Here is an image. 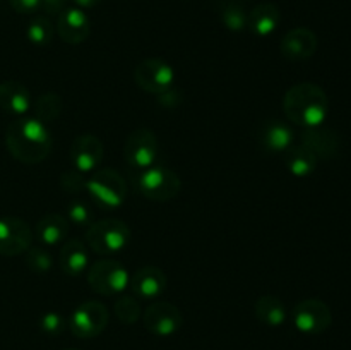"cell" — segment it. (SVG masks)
<instances>
[{
	"label": "cell",
	"mask_w": 351,
	"mask_h": 350,
	"mask_svg": "<svg viewBox=\"0 0 351 350\" xmlns=\"http://www.w3.org/2000/svg\"><path fill=\"white\" fill-rule=\"evenodd\" d=\"M5 146L21 163H41L53 146L50 127L36 117H16L5 130Z\"/></svg>",
	"instance_id": "cell-1"
},
{
	"label": "cell",
	"mask_w": 351,
	"mask_h": 350,
	"mask_svg": "<svg viewBox=\"0 0 351 350\" xmlns=\"http://www.w3.org/2000/svg\"><path fill=\"white\" fill-rule=\"evenodd\" d=\"M283 110L288 120L297 126H322L329 112V98L321 86L314 82H300L285 93Z\"/></svg>",
	"instance_id": "cell-2"
},
{
	"label": "cell",
	"mask_w": 351,
	"mask_h": 350,
	"mask_svg": "<svg viewBox=\"0 0 351 350\" xmlns=\"http://www.w3.org/2000/svg\"><path fill=\"white\" fill-rule=\"evenodd\" d=\"M130 182L134 189L149 201L167 202L177 198L182 191V180L173 170L163 165L147 168H129Z\"/></svg>",
	"instance_id": "cell-3"
},
{
	"label": "cell",
	"mask_w": 351,
	"mask_h": 350,
	"mask_svg": "<svg viewBox=\"0 0 351 350\" xmlns=\"http://www.w3.org/2000/svg\"><path fill=\"white\" fill-rule=\"evenodd\" d=\"M129 225L119 218H105L91 223L86 230V244L98 256L113 257L122 253L130 242Z\"/></svg>",
	"instance_id": "cell-4"
},
{
	"label": "cell",
	"mask_w": 351,
	"mask_h": 350,
	"mask_svg": "<svg viewBox=\"0 0 351 350\" xmlns=\"http://www.w3.org/2000/svg\"><path fill=\"white\" fill-rule=\"evenodd\" d=\"M127 182L113 168L95 170L86 180V192L96 206L103 209H117L127 198Z\"/></svg>",
	"instance_id": "cell-5"
},
{
	"label": "cell",
	"mask_w": 351,
	"mask_h": 350,
	"mask_svg": "<svg viewBox=\"0 0 351 350\" xmlns=\"http://www.w3.org/2000/svg\"><path fill=\"white\" fill-rule=\"evenodd\" d=\"M130 275L120 261L101 257L88 268V283L99 295H119L129 287Z\"/></svg>",
	"instance_id": "cell-6"
},
{
	"label": "cell",
	"mask_w": 351,
	"mask_h": 350,
	"mask_svg": "<svg viewBox=\"0 0 351 350\" xmlns=\"http://www.w3.org/2000/svg\"><path fill=\"white\" fill-rule=\"evenodd\" d=\"M69 329L79 338H93L103 333L108 325V309L99 301H86L69 316Z\"/></svg>",
	"instance_id": "cell-7"
},
{
	"label": "cell",
	"mask_w": 351,
	"mask_h": 350,
	"mask_svg": "<svg viewBox=\"0 0 351 350\" xmlns=\"http://www.w3.org/2000/svg\"><path fill=\"white\" fill-rule=\"evenodd\" d=\"M123 158L129 168H147L156 165L160 158V143L151 129H136L123 144Z\"/></svg>",
	"instance_id": "cell-8"
},
{
	"label": "cell",
	"mask_w": 351,
	"mask_h": 350,
	"mask_svg": "<svg viewBox=\"0 0 351 350\" xmlns=\"http://www.w3.org/2000/svg\"><path fill=\"white\" fill-rule=\"evenodd\" d=\"M134 81L143 91L160 96L173 88L175 71L163 58H146L134 69Z\"/></svg>",
	"instance_id": "cell-9"
},
{
	"label": "cell",
	"mask_w": 351,
	"mask_h": 350,
	"mask_svg": "<svg viewBox=\"0 0 351 350\" xmlns=\"http://www.w3.org/2000/svg\"><path fill=\"white\" fill-rule=\"evenodd\" d=\"M293 325L305 335H319L331 326L332 314L329 305L321 299H305L293 307Z\"/></svg>",
	"instance_id": "cell-10"
},
{
	"label": "cell",
	"mask_w": 351,
	"mask_h": 350,
	"mask_svg": "<svg viewBox=\"0 0 351 350\" xmlns=\"http://www.w3.org/2000/svg\"><path fill=\"white\" fill-rule=\"evenodd\" d=\"M144 326L149 333L156 336H171L182 328L180 309L167 301H156L147 305L143 312Z\"/></svg>",
	"instance_id": "cell-11"
},
{
	"label": "cell",
	"mask_w": 351,
	"mask_h": 350,
	"mask_svg": "<svg viewBox=\"0 0 351 350\" xmlns=\"http://www.w3.org/2000/svg\"><path fill=\"white\" fill-rule=\"evenodd\" d=\"M33 230L17 216L0 218V256H19L31 247Z\"/></svg>",
	"instance_id": "cell-12"
},
{
	"label": "cell",
	"mask_w": 351,
	"mask_h": 350,
	"mask_svg": "<svg viewBox=\"0 0 351 350\" xmlns=\"http://www.w3.org/2000/svg\"><path fill=\"white\" fill-rule=\"evenodd\" d=\"M105 156L101 139L95 134H81L71 144V163L74 170L88 175L98 170Z\"/></svg>",
	"instance_id": "cell-13"
},
{
	"label": "cell",
	"mask_w": 351,
	"mask_h": 350,
	"mask_svg": "<svg viewBox=\"0 0 351 350\" xmlns=\"http://www.w3.org/2000/svg\"><path fill=\"white\" fill-rule=\"evenodd\" d=\"M317 36L308 27H293L283 36L280 50L285 58L291 62H302L311 58L317 51Z\"/></svg>",
	"instance_id": "cell-14"
},
{
	"label": "cell",
	"mask_w": 351,
	"mask_h": 350,
	"mask_svg": "<svg viewBox=\"0 0 351 350\" xmlns=\"http://www.w3.org/2000/svg\"><path fill=\"white\" fill-rule=\"evenodd\" d=\"M57 33L65 43L79 45L88 40L91 33V21L79 7H67L58 14Z\"/></svg>",
	"instance_id": "cell-15"
},
{
	"label": "cell",
	"mask_w": 351,
	"mask_h": 350,
	"mask_svg": "<svg viewBox=\"0 0 351 350\" xmlns=\"http://www.w3.org/2000/svg\"><path fill=\"white\" fill-rule=\"evenodd\" d=\"M167 275L161 268L156 266L139 268L129 280V287L132 294L137 299H147V301H154V299L161 297L163 292L167 290Z\"/></svg>",
	"instance_id": "cell-16"
},
{
	"label": "cell",
	"mask_w": 351,
	"mask_h": 350,
	"mask_svg": "<svg viewBox=\"0 0 351 350\" xmlns=\"http://www.w3.org/2000/svg\"><path fill=\"white\" fill-rule=\"evenodd\" d=\"M261 146L271 153H285L295 144V132L290 124L280 119H271L261 126L259 134Z\"/></svg>",
	"instance_id": "cell-17"
},
{
	"label": "cell",
	"mask_w": 351,
	"mask_h": 350,
	"mask_svg": "<svg viewBox=\"0 0 351 350\" xmlns=\"http://www.w3.org/2000/svg\"><path fill=\"white\" fill-rule=\"evenodd\" d=\"M302 144L317 156V160H331L339 153V136L331 129L317 126L304 129L300 136Z\"/></svg>",
	"instance_id": "cell-18"
},
{
	"label": "cell",
	"mask_w": 351,
	"mask_h": 350,
	"mask_svg": "<svg viewBox=\"0 0 351 350\" xmlns=\"http://www.w3.org/2000/svg\"><path fill=\"white\" fill-rule=\"evenodd\" d=\"M31 93L23 82H0V108L14 117H24L31 110Z\"/></svg>",
	"instance_id": "cell-19"
},
{
	"label": "cell",
	"mask_w": 351,
	"mask_h": 350,
	"mask_svg": "<svg viewBox=\"0 0 351 350\" xmlns=\"http://www.w3.org/2000/svg\"><path fill=\"white\" fill-rule=\"evenodd\" d=\"M89 247L79 239L65 240L60 249V268L71 277H79L89 268Z\"/></svg>",
	"instance_id": "cell-20"
},
{
	"label": "cell",
	"mask_w": 351,
	"mask_h": 350,
	"mask_svg": "<svg viewBox=\"0 0 351 350\" xmlns=\"http://www.w3.org/2000/svg\"><path fill=\"white\" fill-rule=\"evenodd\" d=\"M34 233H36L38 242L43 244V246L64 244L69 233V220L64 215H60V213L45 215L38 220Z\"/></svg>",
	"instance_id": "cell-21"
},
{
	"label": "cell",
	"mask_w": 351,
	"mask_h": 350,
	"mask_svg": "<svg viewBox=\"0 0 351 350\" xmlns=\"http://www.w3.org/2000/svg\"><path fill=\"white\" fill-rule=\"evenodd\" d=\"M281 23V12L274 3H261L254 7L249 12L247 27L252 31L256 36L266 38L278 30Z\"/></svg>",
	"instance_id": "cell-22"
},
{
	"label": "cell",
	"mask_w": 351,
	"mask_h": 350,
	"mask_svg": "<svg viewBox=\"0 0 351 350\" xmlns=\"http://www.w3.org/2000/svg\"><path fill=\"white\" fill-rule=\"evenodd\" d=\"M283 154L288 172L295 177H308L317 168V156L308 148H305L304 144H293Z\"/></svg>",
	"instance_id": "cell-23"
},
{
	"label": "cell",
	"mask_w": 351,
	"mask_h": 350,
	"mask_svg": "<svg viewBox=\"0 0 351 350\" xmlns=\"http://www.w3.org/2000/svg\"><path fill=\"white\" fill-rule=\"evenodd\" d=\"M256 316L267 326H281L287 321V305L274 295H263L256 302Z\"/></svg>",
	"instance_id": "cell-24"
},
{
	"label": "cell",
	"mask_w": 351,
	"mask_h": 350,
	"mask_svg": "<svg viewBox=\"0 0 351 350\" xmlns=\"http://www.w3.org/2000/svg\"><path fill=\"white\" fill-rule=\"evenodd\" d=\"M62 108H64V102H62L60 95H57L53 91H48L38 96L36 103L33 106V117H36L38 120L50 126V124H53L60 117Z\"/></svg>",
	"instance_id": "cell-25"
},
{
	"label": "cell",
	"mask_w": 351,
	"mask_h": 350,
	"mask_svg": "<svg viewBox=\"0 0 351 350\" xmlns=\"http://www.w3.org/2000/svg\"><path fill=\"white\" fill-rule=\"evenodd\" d=\"M53 24L48 17L38 16L31 19V23L26 27V36L27 40L38 47H45L53 40Z\"/></svg>",
	"instance_id": "cell-26"
},
{
	"label": "cell",
	"mask_w": 351,
	"mask_h": 350,
	"mask_svg": "<svg viewBox=\"0 0 351 350\" xmlns=\"http://www.w3.org/2000/svg\"><path fill=\"white\" fill-rule=\"evenodd\" d=\"M141 304L136 295H122L115 302V316L123 325H132L141 318Z\"/></svg>",
	"instance_id": "cell-27"
},
{
	"label": "cell",
	"mask_w": 351,
	"mask_h": 350,
	"mask_svg": "<svg viewBox=\"0 0 351 350\" xmlns=\"http://www.w3.org/2000/svg\"><path fill=\"white\" fill-rule=\"evenodd\" d=\"M223 24L228 27L230 31H242L247 27V19L249 14L245 12L239 2H228L221 10Z\"/></svg>",
	"instance_id": "cell-28"
},
{
	"label": "cell",
	"mask_w": 351,
	"mask_h": 350,
	"mask_svg": "<svg viewBox=\"0 0 351 350\" xmlns=\"http://www.w3.org/2000/svg\"><path fill=\"white\" fill-rule=\"evenodd\" d=\"M26 266L29 268L33 273H47L53 266V259H51L50 253L45 250L43 247H33L26 250Z\"/></svg>",
	"instance_id": "cell-29"
},
{
	"label": "cell",
	"mask_w": 351,
	"mask_h": 350,
	"mask_svg": "<svg viewBox=\"0 0 351 350\" xmlns=\"http://www.w3.org/2000/svg\"><path fill=\"white\" fill-rule=\"evenodd\" d=\"M65 218L69 222L75 223V225H91L93 223V209L91 206L86 201H81V199H74L67 205V216Z\"/></svg>",
	"instance_id": "cell-30"
},
{
	"label": "cell",
	"mask_w": 351,
	"mask_h": 350,
	"mask_svg": "<svg viewBox=\"0 0 351 350\" xmlns=\"http://www.w3.org/2000/svg\"><path fill=\"white\" fill-rule=\"evenodd\" d=\"M86 180H88V177H86L84 174H81V172L72 168L71 172L62 174L60 185L64 187V191L67 192H81L86 191Z\"/></svg>",
	"instance_id": "cell-31"
},
{
	"label": "cell",
	"mask_w": 351,
	"mask_h": 350,
	"mask_svg": "<svg viewBox=\"0 0 351 350\" xmlns=\"http://www.w3.org/2000/svg\"><path fill=\"white\" fill-rule=\"evenodd\" d=\"M65 325H67V323H65L64 316L58 314L57 311L47 312V314H43V318H41L40 321L41 329H43L47 335H58V333L64 331Z\"/></svg>",
	"instance_id": "cell-32"
},
{
	"label": "cell",
	"mask_w": 351,
	"mask_h": 350,
	"mask_svg": "<svg viewBox=\"0 0 351 350\" xmlns=\"http://www.w3.org/2000/svg\"><path fill=\"white\" fill-rule=\"evenodd\" d=\"M10 7L19 14H33L41 7L43 0H9Z\"/></svg>",
	"instance_id": "cell-33"
},
{
	"label": "cell",
	"mask_w": 351,
	"mask_h": 350,
	"mask_svg": "<svg viewBox=\"0 0 351 350\" xmlns=\"http://www.w3.org/2000/svg\"><path fill=\"white\" fill-rule=\"evenodd\" d=\"M65 3H67V0H43L41 7H43L45 12L50 14V16H58L62 10L67 9Z\"/></svg>",
	"instance_id": "cell-34"
},
{
	"label": "cell",
	"mask_w": 351,
	"mask_h": 350,
	"mask_svg": "<svg viewBox=\"0 0 351 350\" xmlns=\"http://www.w3.org/2000/svg\"><path fill=\"white\" fill-rule=\"evenodd\" d=\"M72 2L75 3V7H79V9H93V7L98 5L101 0H72Z\"/></svg>",
	"instance_id": "cell-35"
},
{
	"label": "cell",
	"mask_w": 351,
	"mask_h": 350,
	"mask_svg": "<svg viewBox=\"0 0 351 350\" xmlns=\"http://www.w3.org/2000/svg\"><path fill=\"white\" fill-rule=\"evenodd\" d=\"M65 350H77V349H65Z\"/></svg>",
	"instance_id": "cell-36"
}]
</instances>
